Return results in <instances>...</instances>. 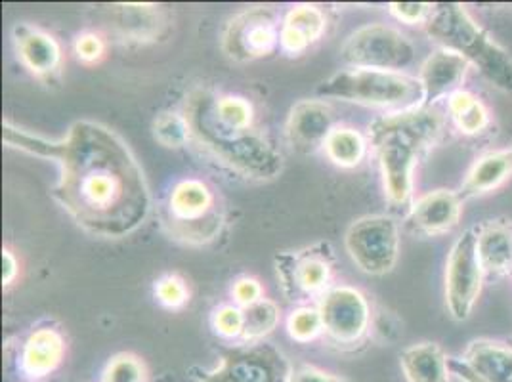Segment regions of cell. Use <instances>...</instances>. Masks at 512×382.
Instances as JSON below:
<instances>
[{"mask_svg":"<svg viewBox=\"0 0 512 382\" xmlns=\"http://www.w3.org/2000/svg\"><path fill=\"white\" fill-rule=\"evenodd\" d=\"M2 140L10 148L56 159L60 178L50 193L86 234L123 239L148 220L146 174L123 138L106 125L81 119L64 138L46 140L4 121Z\"/></svg>","mask_w":512,"mask_h":382,"instance_id":"cell-1","label":"cell"},{"mask_svg":"<svg viewBox=\"0 0 512 382\" xmlns=\"http://www.w3.org/2000/svg\"><path fill=\"white\" fill-rule=\"evenodd\" d=\"M182 113L190 127V142L222 169L251 182L276 180L283 170V155L258 130L224 121L216 109V92L193 88Z\"/></svg>","mask_w":512,"mask_h":382,"instance_id":"cell-2","label":"cell"},{"mask_svg":"<svg viewBox=\"0 0 512 382\" xmlns=\"http://www.w3.org/2000/svg\"><path fill=\"white\" fill-rule=\"evenodd\" d=\"M440 134L442 117L432 107L388 113L369 125V142L379 159L384 195L392 207L409 205L415 165Z\"/></svg>","mask_w":512,"mask_h":382,"instance_id":"cell-3","label":"cell"},{"mask_svg":"<svg viewBox=\"0 0 512 382\" xmlns=\"http://www.w3.org/2000/svg\"><path fill=\"white\" fill-rule=\"evenodd\" d=\"M428 37L457 52L505 92H512V56L474 22L461 4H440L425 23Z\"/></svg>","mask_w":512,"mask_h":382,"instance_id":"cell-4","label":"cell"},{"mask_svg":"<svg viewBox=\"0 0 512 382\" xmlns=\"http://www.w3.org/2000/svg\"><path fill=\"white\" fill-rule=\"evenodd\" d=\"M321 100H342L358 106L383 107L390 113L423 107L425 90L419 77L402 71L341 69L316 88Z\"/></svg>","mask_w":512,"mask_h":382,"instance_id":"cell-5","label":"cell"},{"mask_svg":"<svg viewBox=\"0 0 512 382\" xmlns=\"http://www.w3.org/2000/svg\"><path fill=\"white\" fill-rule=\"evenodd\" d=\"M224 207L213 186L199 178H184L167 193L161 220L171 239L203 247L213 243L224 228Z\"/></svg>","mask_w":512,"mask_h":382,"instance_id":"cell-6","label":"cell"},{"mask_svg":"<svg viewBox=\"0 0 512 382\" xmlns=\"http://www.w3.org/2000/svg\"><path fill=\"white\" fill-rule=\"evenodd\" d=\"M274 268L283 295L291 302L321 297L335 268V249L329 241H318L274 256Z\"/></svg>","mask_w":512,"mask_h":382,"instance_id":"cell-7","label":"cell"},{"mask_svg":"<svg viewBox=\"0 0 512 382\" xmlns=\"http://www.w3.org/2000/svg\"><path fill=\"white\" fill-rule=\"evenodd\" d=\"M344 247L360 272L367 276H386L394 270L400 255L398 224L386 214L362 216L348 226Z\"/></svg>","mask_w":512,"mask_h":382,"instance_id":"cell-8","label":"cell"},{"mask_svg":"<svg viewBox=\"0 0 512 382\" xmlns=\"http://www.w3.org/2000/svg\"><path fill=\"white\" fill-rule=\"evenodd\" d=\"M341 62L352 69L402 71L413 62L415 46L406 35L383 23L356 29L341 46Z\"/></svg>","mask_w":512,"mask_h":382,"instance_id":"cell-9","label":"cell"},{"mask_svg":"<svg viewBox=\"0 0 512 382\" xmlns=\"http://www.w3.org/2000/svg\"><path fill=\"white\" fill-rule=\"evenodd\" d=\"M293 363L274 344L253 342L226 350L209 371H193L197 382H287Z\"/></svg>","mask_w":512,"mask_h":382,"instance_id":"cell-10","label":"cell"},{"mask_svg":"<svg viewBox=\"0 0 512 382\" xmlns=\"http://www.w3.org/2000/svg\"><path fill=\"white\" fill-rule=\"evenodd\" d=\"M283 18L272 6H251L224 27L222 52L237 64L270 56L279 46Z\"/></svg>","mask_w":512,"mask_h":382,"instance_id":"cell-11","label":"cell"},{"mask_svg":"<svg viewBox=\"0 0 512 382\" xmlns=\"http://www.w3.org/2000/svg\"><path fill=\"white\" fill-rule=\"evenodd\" d=\"M484 270L476 249V230L470 228L453 243L446 262V304L451 318L465 321L482 293Z\"/></svg>","mask_w":512,"mask_h":382,"instance_id":"cell-12","label":"cell"},{"mask_svg":"<svg viewBox=\"0 0 512 382\" xmlns=\"http://www.w3.org/2000/svg\"><path fill=\"white\" fill-rule=\"evenodd\" d=\"M323 333L341 346L362 342L371 325V308L360 289L337 285L327 289L318 302Z\"/></svg>","mask_w":512,"mask_h":382,"instance_id":"cell-13","label":"cell"},{"mask_svg":"<svg viewBox=\"0 0 512 382\" xmlns=\"http://www.w3.org/2000/svg\"><path fill=\"white\" fill-rule=\"evenodd\" d=\"M333 130L335 113L325 100H302L295 104L285 123L287 142L300 155H314L323 149Z\"/></svg>","mask_w":512,"mask_h":382,"instance_id":"cell-14","label":"cell"},{"mask_svg":"<svg viewBox=\"0 0 512 382\" xmlns=\"http://www.w3.org/2000/svg\"><path fill=\"white\" fill-rule=\"evenodd\" d=\"M449 369L465 382H512V348L491 340H474Z\"/></svg>","mask_w":512,"mask_h":382,"instance_id":"cell-15","label":"cell"},{"mask_svg":"<svg viewBox=\"0 0 512 382\" xmlns=\"http://www.w3.org/2000/svg\"><path fill=\"white\" fill-rule=\"evenodd\" d=\"M463 211V199L459 191L436 190L419 197L406 218L409 232L419 235H442L451 232Z\"/></svg>","mask_w":512,"mask_h":382,"instance_id":"cell-16","label":"cell"},{"mask_svg":"<svg viewBox=\"0 0 512 382\" xmlns=\"http://www.w3.org/2000/svg\"><path fill=\"white\" fill-rule=\"evenodd\" d=\"M16 52L22 64L39 79L54 81L62 71V48L58 41L31 23H18L12 29Z\"/></svg>","mask_w":512,"mask_h":382,"instance_id":"cell-17","label":"cell"},{"mask_svg":"<svg viewBox=\"0 0 512 382\" xmlns=\"http://www.w3.org/2000/svg\"><path fill=\"white\" fill-rule=\"evenodd\" d=\"M469 65L463 56L446 48L430 54L419 75V81L425 90L423 107H432L440 98L455 94L467 77Z\"/></svg>","mask_w":512,"mask_h":382,"instance_id":"cell-18","label":"cell"},{"mask_svg":"<svg viewBox=\"0 0 512 382\" xmlns=\"http://www.w3.org/2000/svg\"><path fill=\"white\" fill-rule=\"evenodd\" d=\"M325 29L327 18L320 6L297 4L283 16L279 48L287 56H300L320 41Z\"/></svg>","mask_w":512,"mask_h":382,"instance_id":"cell-19","label":"cell"},{"mask_svg":"<svg viewBox=\"0 0 512 382\" xmlns=\"http://www.w3.org/2000/svg\"><path fill=\"white\" fill-rule=\"evenodd\" d=\"M65 356L64 335L54 327L35 329L22 348V371L31 381L54 373Z\"/></svg>","mask_w":512,"mask_h":382,"instance_id":"cell-20","label":"cell"},{"mask_svg":"<svg viewBox=\"0 0 512 382\" xmlns=\"http://www.w3.org/2000/svg\"><path fill=\"white\" fill-rule=\"evenodd\" d=\"M476 249L484 274L507 276L512 272V228L488 222L476 230Z\"/></svg>","mask_w":512,"mask_h":382,"instance_id":"cell-21","label":"cell"},{"mask_svg":"<svg viewBox=\"0 0 512 382\" xmlns=\"http://www.w3.org/2000/svg\"><path fill=\"white\" fill-rule=\"evenodd\" d=\"M407 382H449V360L436 342H421L400 354Z\"/></svg>","mask_w":512,"mask_h":382,"instance_id":"cell-22","label":"cell"},{"mask_svg":"<svg viewBox=\"0 0 512 382\" xmlns=\"http://www.w3.org/2000/svg\"><path fill=\"white\" fill-rule=\"evenodd\" d=\"M512 176V146L511 148L493 151L474 163L469 170L467 180L461 186V199H470L484 195L488 191L499 188L507 178Z\"/></svg>","mask_w":512,"mask_h":382,"instance_id":"cell-23","label":"cell"},{"mask_svg":"<svg viewBox=\"0 0 512 382\" xmlns=\"http://www.w3.org/2000/svg\"><path fill=\"white\" fill-rule=\"evenodd\" d=\"M323 151L333 165L341 169H354L365 159L367 142L356 128L335 127L329 134Z\"/></svg>","mask_w":512,"mask_h":382,"instance_id":"cell-24","label":"cell"},{"mask_svg":"<svg viewBox=\"0 0 512 382\" xmlns=\"http://www.w3.org/2000/svg\"><path fill=\"white\" fill-rule=\"evenodd\" d=\"M448 109L453 123L465 134H478L490 125V115L484 104L465 90H457L448 100Z\"/></svg>","mask_w":512,"mask_h":382,"instance_id":"cell-25","label":"cell"},{"mask_svg":"<svg viewBox=\"0 0 512 382\" xmlns=\"http://www.w3.org/2000/svg\"><path fill=\"white\" fill-rule=\"evenodd\" d=\"M279 318H281L279 306L270 298H262L255 304L243 308L245 323H243V335L239 340L245 344L262 342L278 327Z\"/></svg>","mask_w":512,"mask_h":382,"instance_id":"cell-26","label":"cell"},{"mask_svg":"<svg viewBox=\"0 0 512 382\" xmlns=\"http://www.w3.org/2000/svg\"><path fill=\"white\" fill-rule=\"evenodd\" d=\"M125 16L119 18V27L136 39H150L159 29L157 22V6L151 4H121L117 6Z\"/></svg>","mask_w":512,"mask_h":382,"instance_id":"cell-27","label":"cell"},{"mask_svg":"<svg viewBox=\"0 0 512 382\" xmlns=\"http://www.w3.org/2000/svg\"><path fill=\"white\" fill-rule=\"evenodd\" d=\"M153 136L165 148H184L190 142V127L184 113H176V111L159 113L153 121Z\"/></svg>","mask_w":512,"mask_h":382,"instance_id":"cell-28","label":"cell"},{"mask_svg":"<svg viewBox=\"0 0 512 382\" xmlns=\"http://www.w3.org/2000/svg\"><path fill=\"white\" fill-rule=\"evenodd\" d=\"M287 331L289 337L297 342H312L323 333V321H321L320 308L318 306H300L291 312L287 319Z\"/></svg>","mask_w":512,"mask_h":382,"instance_id":"cell-29","label":"cell"},{"mask_svg":"<svg viewBox=\"0 0 512 382\" xmlns=\"http://www.w3.org/2000/svg\"><path fill=\"white\" fill-rule=\"evenodd\" d=\"M102 382H146V365L134 354H117L107 361Z\"/></svg>","mask_w":512,"mask_h":382,"instance_id":"cell-30","label":"cell"},{"mask_svg":"<svg viewBox=\"0 0 512 382\" xmlns=\"http://www.w3.org/2000/svg\"><path fill=\"white\" fill-rule=\"evenodd\" d=\"M243 308L234 304H224L216 308L213 314V329L216 335L224 339H241L243 335Z\"/></svg>","mask_w":512,"mask_h":382,"instance_id":"cell-31","label":"cell"},{"mask_svg":"<svg viewBox=\"0 0 512 382\" xmlns=\"http://www.w3.org/2000/svg\"><path fill=\"white\" fill-rule=\"evenodd\" d=\"M155 297L165 308L178 310L188 302L190 293H188L186 283L180 277L165 276L155 283Z\"/></svg>","mask_w":512,"mask_h":382,"instance_id":"cell-32","label":"cell"},{"mask_svg":"<svg viewBox=\"0 0 512 382\" xmlns=\"http://www.w3.org/2000/svg\"><path fill=\"white\" fill-rule=\"evenodd\" d=\"M436 6L425 2H392L390 12L396 20L404 23H427Z\"/></svg>","mask_w":512,"mask_h":382,"instance_id":"cell-33","label":"cell"},{"mask_svg":"<svg viewBox=\"0 0 512 382\" xmlns=\"http://www.w3.org/2000/svg\"><path fill=\"white\" fill-rule=\"evenodd\" d=\"M106 44L96 33H83L75 41V54L85 64H98L104 58Z\"/></svg>","mask_w":512,"mask_h":382,"instance_id":"cell-34","label":"cell"},{"mask_svg":"<svg viewBox=\"0 0 512 382\" xmlns=\"http://www.w3.org/2000/svg\"><path fill=\"white\" fill-rule=\"evenodd\" d=\"M287 382H356L348 377H341L329 371H323L316 365H308V363H299L291 367V375Z\"/></svg>","mask_w":512,"mask_h":382,"instance_id":"cell-35","label":"cell"},{"mask_svg":"<svg viewBox=\"0 0 512 382\" xmlns=\"http://www.w3.org/2000/svg\"><path fill=\"white\" fill-rule=\"evenodd\" d=\"M262 293H264L262 285L255 277H241L235 281L234 287H232L235 306H239V308H247L258 300H262Z\"/></svg>","mask_w":512,"mask_h":382,"instance_id":"cell-36","label":"cell"},{"mask_svg":"<svg viewBox=\"0 0 512 382\" xmlns=\"http://www.w3.org/2000/svg\"><path fill=\"white\" fill-rule=\"evenodd\" d=\"M20 264H18V258L10 251V249H2V285L8 287L16 281L18 277V270Z\"/></svg>","mask_w":512,"mask_h":382,"instance_id":"cell-37","label":"cell"}]
</instances>
